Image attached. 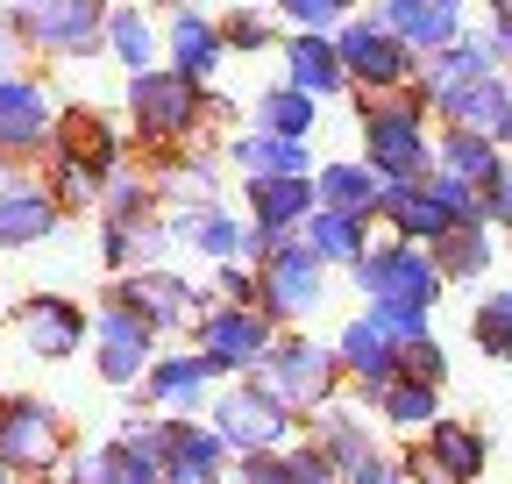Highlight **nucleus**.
<instances>
[{"label":"nucleus","mask_w":512,"mask_h":484,"mask_svg":"<svg viewBox=\"0 0 512 484\" xmlns=\"http://www.w3.org/2000/svg\"><path fill=\"white\" fill-rule=\"evenodd\" d=\"M29 484H72V477H29Z\"/></svg>","instance_id":"54"},{"label":"nucleus","mask_w":512,"mask_h":484,"mask_svg":"<svg viewBox=\"0 0 512 484\" xmlns=\"http://www.w3.org/2000/svg\"><path fill=\"white\" fill-rule=\"evenodd\" d=\"M50 157H72V164L114 178V171H121V129H114L100 107H64V114H57V143H50Z\"/></svg>","instance_id":"20"},{"label":"nucleus","mask_w":512,"mask_h":484,"mask_svg":"<svg viewBox=\"0 0 512 484\" xmlns=\"http://www.w3.org/2000/svg\"><path fill=\"white\" fill-rule=\"evenodd\" d=\"M320 299H328V264H320L306 242H278L271 257H256V307H264L278 328L285 321H306Z\"/></svg>","instance_id":"8"},{"label":"nucleus","mask_w":512,"mask_h":484,"mask_svg":"<svg viewBox=\"0 0 512 484\" xmlns=\"http://www.w3.org/2000/svg\"><path fill=\"white\" fill-rule=\"evenodd\" d=\"M221 43L242 50V57H256V50H271V22L256 15V8H235V15L221 22Z\"/></svg>","instance_id":"45"},{"label":"nucleus","mask_w":512,"mask_h":484,"mask_svg":"<svg viewBox=\"0 0 512 484\" xmlns=\"http://www.w3.org/2000/svg\"><path fill=\"white\" fill-rule=\"evenodd\" d=\"M477 36H484V50L498 65H512V15H491V29H477Z\"/></svg>","instance_id":"51"},{"label":"nucleus","mask_w":512,"mask_h":484,"mask_svg":"<svg viewBox=\"0 0 512 484\" xmlns=\"http://www.w3.org/2000/svg\"><path fill=\"white\" fill-rule=\"evenodd\" d=\"M164 50H171V72L200 79V86L221 72V57H228V43H221V22H207L200 8H178V15L164 22Z\"/></svg>","instance_id":"27"},{"label":"nucleus","mask_w":512,"mask_h":484,"mask_svg":"<svg viewBox=\"0 0 512 484\" xmlns=\"http://www.w3.org/2000/svg\"><path fill=\"white\" fill-rule=\"evenodd\" d=\"M0 484H15V470H8V463H0Z\"/></svg>","instance_id":"55"},{"label":"nucleus","mask_w":512,"mask_h":484,"mask_svg":"<svg viewBox=\"0 0 512 484\" xmlns=\"http://www.w3.org/2000/svg\"><path fill=\"white\" fill-rule=\"evenodd\" d=\"M15 36L43 57H93L107 50V0H29Z\"/></svg>","instance_id":"9"},{"label":"nucleus","mask_w":512,"mask_h":484,"mask_svg":"<svg viewBox=\"0 0 512 484\" xmlns=\"http://www.w3.org/2000/svg\"><path fill=\"white\" fill-rule=\"evenodd\" d=\"M399 378H420V385H441V378H448V356H441L434 335H420V342L399 349Z\"/></svg>","instance_id":"44"},{"label":"nucleus","mask_w":512,"mask_h":484,"mask_svg":"<svg viewBox=\"0 0 512 484\" xmlns=\"http://www.w3.org/2000/svg\"><path fill=\"white\" fill-rule=\"evenodd\" d=\"M420 449H427V463H434L441 484H484V470H491L484 428H470V420H448V413L420 435Z\"/></svg>","instance_id":"21"},{"label":"nucleus","mask_w":512,"mask_h":484,"mask_svg":"<svg viewBox=\"0 0 512 484\" xmlns=\"http://www.w3.org/2000/svg\"><path fill=\"white\" fill-rule=\"evenodd\" d=\"M484 8H491V15H512V0H484Z\"/></svg>","instance_id":"53"},{"label":"nucleus","mask_w":512,"mask_h":484,"mask_svg":"<svg viewBox=\"0 0 512 484\" xmlns=\"http://www.w3.org/2000/svg\"><path fill=\"white\" fill-rule=\"evenodd\" d=\"M164 484H228V442L185 413H164Z\"/></svg>","instance_id":"16"},{"label":"nucleus","mask_w":512,"mask_h":484,"mask_svg":"<svg viewBox=\"0 0 512 484\" xmlns=\"http://www.w3.org/2000/svg\"><path fill=\"white\" fill-rule=\"evenodd\" d=\"M342 484H406V477H399L392 456H377V449H370V456H356V463L342 470Z\"/></svg>","instance_id":"50"},{"label":"nucleus","mask_w":512,"mask_h":484,"mask_svg":"<svg viewBox=\"0 0 512 484\" xmlns=\"http://www.w3.org/2000/svg\"><path fill=\"white\" fill-rule=\"evenodd\" d=\"M207 385H214V371H207V356L192 349V356H157L150 371H143V392H150V406H164V413H192L207 399Z\"/></svg>","instance_id":"33"},{"label":"nucleus","mask_w":512,"mask_h":484,"mask_svg":"<svg viewBox=\"0 0 512 484\" xmlns=\"http://www.w3.org/2000/svg\"><path fill=\"white\" fill-rule=\"evenodd\" d=\"M434 114L448 121V129H477V136H491V143L512 150V86H505V72H491V79H477L463 93H448Z\"/></svg>","instance_id":"23"},{"label":"nucleus","mask_w":512,"mask_h":484,"mask_svg":"<svg viewBox=\"0 0 512 484\" xmlns=\"http://www.w3.org/2000/svg\"><path fill=\"white\" fill-rule=\"evenodd\" d=\"M470 342H477L491 363H512V285H498L491 299H477V314H470Z\"/></svg>","instance_id":"41"},{"label":"nucleus","mask_w":512,"mask_h":484,"mask_svg":"<svg viewBox=\"0 0 512 484\" xmlns=\"http://www.w3.org/2000/svg\"><path fill=\"white\" fill-rule=\"evenodd\" d=\"M356 129H363V164L384 186H420L434 171V136H427V100L413 86L399 93H356Z\"/></svg>","instance_id":"1"},{"label":"nucleus","mask_w":512,"mask_h":484,"mask_svg":"<svg viewBox=\"0 0 512 484\" xmlns=\"http://www.w3.org/2000/svg\"><path fill=\"white\" fill-rule=\"evenodd\" d=\"M228 164L242 178H313V150L299 136H271V129H242L228 143Z\"/></svg>","instance_id":"29"},{"label":"nucleus","mask_w":512,"mask_h":484,"mask_svg":"<svg viewBox=\"0 0 512 484\" xmlns=\"http://www.w3.org/2000/svg\"><path fill=\"white\" fill-rule=\"evenodd\" d=\"M242 207H249V228L299 235V221L320 207V193H313V178H242Z\"/></svg>","instance_id":"24"},{"label":"nucleus","mask_w":512,"mask_h":484,"mask_svg":"<svg viewBox=\"0 0 512 484\" xmlns=\"http://www.w3.org/2000/svg\"><path fill=\"white\" fill-rule=\"evenodd\" d=\"M363 314H377V328H384V335H392L399 349L427 335V314H420V307H392V299H377V307H363Z\"/></svg>","instance_id":"46"},{"label":"nucleus","mask_w":512,"mask_h":484,"mask_svg":"<svg viewBox=\"0 0 512 484\" xmlns=\"http://www.w3.org/2000/svg\"><path fill=\"white\" fill-rule=\"evenodd\" d=\"M235 484H292V470H285V449H264V456H242Z\"/></svg>","instance_id":"48"},{"label":"nucleus","mask_w":512,"mask_h":484,"mask_svg":"<svg viewBox=\"0 0 512 484\" xmlns=\"http://www.w3.org/2000/svg\"><path fill=\"white\" fill-rule=\"evenodd\" d=\"M285 86H299V93H313V100H335V93H349V72H342V50H335V36L292 29V36H285Z\"/></svg>","instance_id":"25"},{"label":"nucleus","mask_w":512,"mask_h":484,"mask_svg":"<svg viewBox=\"0 0 512 484\" xmlns=\"http://www.w3.org/2000/svg\"><path fill=\"white\" fill-rule=\"evenodd\" d=\"M15 43H22V36H15V22H0V79L15 72Z\"/></svg>","instance_id":"52"},{"label":"nucleus","mask_w":512,"mask_h":484,"mask_svg":"<svg viewBox=\"0 0 512 484\" xmlns=\"http://www.w3.org/2000/svg\"><path fill=\"white\" fill-rule=\"evenodd\" d=\"M93 342H100L93 363H100L107 385H143V371L157 363V335H150L136 314H128V307H114V299L93 314Z\"/></svg>","instance_id":"15"},{"label":"nucleus","mask_w":512,"mask_h":484,"mask_svg":"<svg viewBox=\"0 0 512 484\" xmlns=\"http://www.w3.org/2000/svg\"><path fill=\"white\" fill-rule=\"evenodd\" d=\"M313 114H320V100L278 79L264 100H256V129H271V136H299V143H306V136H313Z\"/></svg>","instance_id":"38"},{"label":"nucleus","mask_w":512,"mask_h":484,"mask_svg":"<svg viewBox=\"0 0 512 484\" xmlns=\"http://www.w3.org/2000/svg\"><path fill=\"white\" fill-rule=\"evenodd\" d=\"M377 22L392 29L413 57H434V50H448L456 36H470L463 29V0H384Z\"/></svg>","instance_id":"17"},{"label":"nucleus","mask_w":512,"mask_h":484,"mask_svg":"<svg viewBox=\"0 0 512 484\" xmlns=\"http://www.w3.org/2000/svg\"><path fill=\"white\" fill-rule=\"evenodd\" d=\"M57 221H64V207L43 178L0 171V250H36V242L57 235Z\"/></svg>","instance_id":"14"},{"label":"nucleus","mask_w":512,"mask_h":484,"mask_svg":"<svg viewBox=\"0 0 512 484\" xmlns=\"http://www.w3.org/2000/svg\"><path fill=\"white\" fill-rule=\"evenodd\" d=\"M349 8H356V0H349Z\"/></svg>","instance_id":"57"},{"label":"nucleus","mask_w":512,"mask_h":484,"mask_svg":"<svg viewBox=\"0 0 512 484\" xmlns=\"http://www.w3.org/2000/svg\"><path fill=\"white\" fill-rule=\"evenodd\" d=\"M370 406L384 413V428H399V435H427L434 420H441V385H420V378H392V385H377Z\"/></svg>","instance_id":"36"},{"label":"nucleus","mask_w":512,"mask_h":484,"mask_svg":"<svg viewBox=\"0 0 512 484\" xmlns=\"http://www.w3.org/2000/svg\"><path fill=\"white\" fill-rule=\"evenodd\" d=\"M114 307H128L150 335H178V328H192L200 321V292H192L178 271H164V264H150V271H128V278H114Z\"/></svg>","instance_id":"12"},{"label":"nucleus","mask_w":512,"mask_h":484,"mask_svg":"<svg viewBox=\"0 0 512 484\" xmlns=\"http://www.w3.org/2000/svg\"><path fill=\"white\" fill-rule=\"evenodd\" d=\"M491 72H505L498 57L484 50V36H456L448 50H434V57H420V72H413V93L427 100V114L448 100V93H463V86H477V79H491Z\"/></svg>","instance_id":"18"},{"label":"nucleus","mask_w":512,"mask_h":484,"mask_svg":"<svg viewBox=\"0 0 512 484\" xmlns=\"http://www.w3.org/2000/svg\"><path fill=\"white\" fill-rule=\"evenodd\" d=\"M256 378H264L292 413H313V406L335 399V385H342V356L320 349V342H306V335H278Z\"/></svg>","instance_id":"10"},{"label":"nucleus","mask_w":512,"mask_h":484,"mask_svg":"<svg viewBox=\"0 0 512 484\" xmlns=\"http://www.w3.org/2000/svg\"><path fill=\"white\" fill-rule=\"evenodd\" d=\"M107 50L121 57V72H150L157 65V22L143 8H107Z\"/></svg>","instance_id":"37"},{"label":"nucleus","mask_w":512,"mask_h":484,"mask_svg":"<svg viewBox=\"0 0 512 484\" xmlns=\"http://www.w3.org/2000/svg\"><path fill=\"white\" fill-rule=\"evenodd\" d=\"M171 242L200 250L207 264H249V221H235L221 200H207V207H178V214H171Z\"/></svg>","instance_id":"19"},{"label":"nucleus","mask_w":512,"mask_h":484,"mask_svg":"<svg viewBox=\"0 0 512 484\" xmlns=\"http://www.w3.org/2000/svg\"><path fill=\"white\" fill-rule=\"evenodd\" d=\"M271 8L292 22V29H313V36H335L349 22V0H271Z\"/></svg>","instance_id":"42"},{"label":"nucleus","mask_w":512,"mask_h":484,"mask_svg":"<svg viewBox=\"0 0 512 484\" xmlns=\"http://www.w3.org/2000/svg\"><path fill=\"white\" fill-rule=\"evenodd\" d=\"M427 257H434L441 285H477L491 271V257H498V228L491 221H463V228H448Z\"/></svg>","instance_id":"31"},{"label":"nucleus","mask_w":512,"mask_h":484,"mask_svg":"<svg viewBox=\"0 0 512 484\" xmlns=\"http://www.w3.org/2000/svg\"><path fill=\"white\" fill-rule=\"evenodd\" d=\"M313 442L335 456V470H349L356 456H370V449H377L363 420H356V413H335V406H320V413H313Z\"/></svg>","instance_id":"40"},{"label":"nucleus","mask_w":512,"mask_h":484,"mask_svg":"<svg viewBox=\"0 0 512 484\" xmlns=\"http://www.w3.org/2000/svg\"><path fill=\"white\" fill-rule=\"evenodd\" d=\"M313 193H320V207H335V214H356V221H377V207H384V178L356 157H335V164H313Z\"/></svg>","instance_id":"30"},{"label":"nucleus","mask_w":512,"mask_h":484,"mask_svg":"<svg viewBox=\"0 0 512 484\" xmlns=\"http://www.w3.org/2000/svg\"><path fill=\"white\" fill-rule=\"evenodd\" d=\"M214 114V93L200 79H185L171 65H150V72H128V129H136L143 150L171 157V150H192Z\"/></svg>","instance_id":"2"},{"label":"nucleus","mask_w":512,"mask_h":484,"mask_svg":"<svg viewBox=\"0 0 512 484\" xmlns=\"http://www.w3.org/2000/svg\"><path fill=\"white\" fill-rule=\"evenodd\" d=\"M484 221L512 235V157H505V171H498L491 186H484Z\"/></svg>","instance_id":"49"},{"label":"nucleus","mask_w":512,"mask_h":484,"mask_svg":"<svg viewBox=\"0 0 512 484\" xmlns=\"http://www.w3.org/2000/svg\"><path fill=\"white\" fill-rule=\"evenodd\" d=\"M505 86H512V65H505Z\"/></svg>","instance_id":"56"},{"label":"nucleus","mask_w":512,"mask_h":484,"mask_svg":"<svg viewBox=\"0 0 512 484\" xmlns=\"http://www.w3.org/2000/svg\"><path fill=\"white\" fill-rule=\"evenodd\" d=\"M292 420H299V413L249 371V378H235V385L214 399V420H207V428H214L235 456H264V449H285V442H292Z\"/></svg>","instance_id":"3"},{"label":"nucleus","mask_w":512,"mask_h":484,"mask_svg":"<svg viewBox=\"0 0 512 484\" xmlns=\"http://www.w3.org/2000/svg\"><path fill=\"white\" fill-rule=\"evenodd\" d=\"M57 143V100L43 79L29 72H8L0 79V164H15V157H43Z\"/></svg>","instance_id":"11"},{"label":"nucleus","mask_w":512,"mask_h":484,"mask_svg":"<svg viewBox=\"0 0 512 484\" xmlns=\"http://www.w3.org/2000/svg\"><path fill=\"white\" fill-rule=\"evenodd\" d=\"M221 307H256V264H214Z\"/></svg>","instance_id":"47"},{"label":"nucleus","mask_w":512,"mask_h":484,"mask_svg":"<svg viewBox=\"0 0 512 484\" xmlns=\"http://www.w3.org/2000/svg\"><path fill=\"white\" fill-rule=\"evenodd\" d=\"M384 228H392L399 242H420V250H434V242L456 228V214H448L441 200H434V186L420 178V186H384Z\"/></svg>","instance_id":"26"},{"label":"nucleus","mask_w":512,"mask_h":484,"mask_svg":"<svg viewBox=\"0 0 512 484\" xmlns=\"http://www.w3.org/2000/svg\"><path fill=\"white\" fill-rule=\"evenodd\" d=\"M335 50H342V72H349V86L356 93H399V86H413V72H420V57L384 29L377 15H349L342 29H335Z\"/></svg>","instance_id":"7"},{"label":"nucleus","mask_w":512,"mask_h":484,"mask_svg":"<svg viewBox=\"0 0 512 484\" xmlns=\"http://www.w3.org/2000/svg\"><path fill=\"white\" fill-rule=\"evenodd\" d=\"M192 335H200V356H207L214 378H249V371H264V356L278 342V321L264 307H200Z\"/></svg>","instance_id":"5"},{"label":"nucleus","mask_w":512,"mask_h":484,"mask_svg":"<svg viewBox=\"0 0 512 484\" xmlns=\"http://www.w3.org/2000/svg\"><path fill=\"white\" fill-rule=\"evenodd\" d=\"M157 178H143V171H114L107 186H100V221H143V214H157Z\"/></svg>","instance_id":"39"},{"label":"nucleus","mask_w":512,"mask_h":484,"mask_svg":"<svg viewBox=\"0 0 512 484\" xmlns=\"http://www.w3.org/2000/svg\"><path fill=\"white\" fill-rule=\"evenodd\" d=\"M164 250H171V221H164V214H143V221H100V264H107L114 278L150 271Z\"/></svg>","instance_id":"28"},{"label":"nucleus","mask_w":512,"mask_h":484,"mask_svg":"<svg viewBox=\"0 0 512 484\" xmlns=\"http://www.w3.org/2000/svg\"><path fill=\"white\" fill-rule=\"evenodd\" d=\"M285 470H292V484H342V470H335V456L320 449L313 435L299 442V449H285Z\"/></svg>","instance_id":"43"},{"label":"nucleus","mask_w":512,"mask_h":484,"mask_svg":"<svg viewBox=\"0 0 512 484\" xmlns=\"http://www.w3.org/2000/svg\"><path fill=\"white\" fill-rule=\"evenodd\" d=\"M349 278H356V292L370 299H392V307H420V314H434V299H441V271H434V257L420 250V242H370V250L349 264Z\"/></svg>","instance_id":"4"},{"label":"nucleus","mask_w":512,"mask_h":484,"mask_svg":"<svg viewBox=\"0 0 512 484\" xmlns=\"http://www.w3.org/2000/svg\"><path fill=\"white\" fill-rule=\"evenodd\" d=\"M72 484H164V470L143 456V449H128L121 435L114 442H100V449H86V456H72V470H64Z\"/></svg>","instance_id":"35"},{"label":"nucleus","mask_w":512,"mask_h":484,"mask_svg":"<svg viewBox=\"0 0 512 484\" xmlns=\"http://www.w3.org/2000/svg\"><path fill=\"white\" fill-rule=\"evenodd\" d=\"M335 356H342V378L363 385V399H370L377 385H392V378H399V342L377 328V314H356V321L335 335Z\"/></svg>","instance_id":"22"},{"label":"nucleus","mask_w":512,"mask_h":484,"mask_svg":"<svg viewBox=\"0 0 512 484\" xmlns=\"http://www.w3.org/2000/svg\"><path fill=\"white\" fill-rule=\"evenodd\" d=\"M15 335L36 363H64V356H79L93 342V314L79 307V299H64V292H36L15 307Z\"/></svg>","instance_id":"13"},{"label":"nucleus","mask_w":512,"mask_h":484,"mask_svg":"<svg viewBox=\"0 0 512 484\" xmlns=\"http://www.w3.org/2000/svg\"><path fill=\"white\" fill-rule=\"evenodd\" d=\"M505 143H491V136H477V129H441V143H434V171H448V178H463V186H491V178L505 171Z\"/></svg>","instance_id":"32"},{"label":"nucleus","mask_w":512,"mask_h":484,"mask_svg":"<svg viewBox=\"0 0 512 484\" xmlns=\"http://www.w3.org/2000/svg\"><path fill=\"white\" fill-rule=\"evenodd\" d=\"M299 242H306V250H313L320 264H328V271H335V264L349 271V264L370 250V221H356V214H335V207H313V214L299 221Z\"/></svg>","instance_id":"34"},{"label":"nucleus","mask_w":512,"mask_h":484,"mask_svg":"<svg viewBox=\"0 0 512 484\" xmlns=\"http://www.w3.org/2000/svg\"><path fill=\"white\" fill-rule=\"evenodd\" d=\"M0 463L15 477H57L64 470V413L50 399L8 392L0 399Z\"/></svg>","instance_id":"6"}]
</instances>
